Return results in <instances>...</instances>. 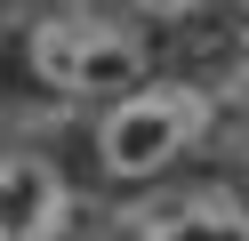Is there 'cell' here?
<instances>
[{"label":"cell","mask_w":249,"mask_h":241,"mask_svg":"<svg viewBox=\"0 0 249 241\" xmlns=\"http://www.w3.org/2000/svg\"><path fill=\"white\" fill-rule=\"evenodd\" d=\"M161 32L137 24L121 0H56V8H40L33 24H24L17 40V64L24 80H33L40 96H56V105H121L129 89H145V80H161Z\"/></svg>","instance_id":"6da1fadb"},{"label":"cell","mask_w":249,"mask_h":241,"mask_svg":"<svg viewBox=\"0 0 249 241\" xmlns=\"http://www.w3.org/2000/svg\"><path fill=\"white\" fill-rule=\"evenodd\" d=\"M217 137H225V89L209 73H161L89 121V169H97V185L153 193L169 177L201 169Z\"/></svg>","instance_id":"7a4b0ae2"},{"label":"cell","mask_w":249,"mask_h":241,"mask_svg":"<svg viewBox=\"0 0 249 241\" xmlns=\"http://www.w3.org/2000/svg\"><path fill=\"white\" fill-rule=\"evenodd\" d=\"M129 241H249V185L225 169H185L137 193Z\"/></svg>","instance_id":"3957f363"},{"label":"cell","mask_w":249,"mask_h":241,"mask_svg":"<svg viewBox=\"0 0 249 241\" xmlns=\"http://www.w3.org/2000/svg\"><path fill=\"white\" fill-rule=\"evenodd\" d=\"M81 225V185L56 153L8 145L0 153V241H72Z\"/></svg>","instance_id":"277c9868"},{"label":"cell","mask_w":249,"mask_h":241,"mask_svg":"<svg viewBox=\"0 0 249 241\" xmlns=\"http://www.w3.org/2000/svg\"><path fill=\"white\" fill-rule=\"evenodd\" d=\"M121 8L169 40V32H185V24H217V8H225V0H121Z\"/></svg>","instance_id":"5b68a950"},{"label":"cell","mask_w":249,"mask_h":241,"mask_svg":"<svg viewBox=\"0 0 249 241\" xmlns=\"http://www.w3.org/2000/svg\"><path fill=\"white\" fill-rule=\"evenodd\" d=\"M217 32H225L233 64H249V0H225V8H217Z\"/></svg>","instance_id":"8992f818"}]
</instances>
